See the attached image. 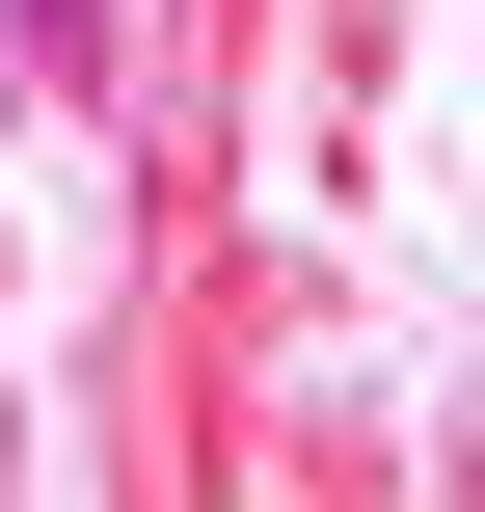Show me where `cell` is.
Listing matches in <instances>:
<instances>
[{
	"label": "cell",
	"instance_id": "cell-1",
	"mask_svg": "<svg viewBox=\"0 0 485 512\" xmlns=\"http://www.w3.org/2000/svg\"><path fill=\"white\" fill-rule=\"evenodd\" d=\"M27 27V81H108V0H0Z\"/></svg>",
	"mask_w": 485,
	"mask_h": 512
}]
</instances>
